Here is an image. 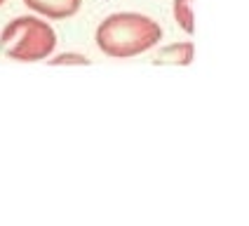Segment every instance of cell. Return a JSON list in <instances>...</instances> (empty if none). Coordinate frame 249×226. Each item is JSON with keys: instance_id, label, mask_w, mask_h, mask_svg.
Instances as JSON below:
<instances>
[{"instance_id": "cell-1", "label": "cell", "mask_w": 249, "mask_h": 226, "mask_svg": "<svg viewBox=\"0 0 249 226\" xmlns=\"http://www.w3.org/2000/svg\"><path fill=\"white\" fill-rule=\"evenodd\" d=\"M162 40V26L139 12H113L94 31L99 52L111 59H132Z\"/></svg>"}, {"instance_id": "cell-2", "label": "cell", "mask_w": 249, "mask_h": 226, "mask_svg": "<svg viewBox=\"0 0 249 226\" xmlns=\"http://www.w3.org/2000/svg\"><path fill=\"white\" fill-rule=\"evenodd\" d=\"M56 47V33L36 14L14 17L0 33V52L12 61H45Z\"/></svg>"}, {"instance_id": "cell-3", "label": "cell", "mask_w": 249, "mask_h": 226, "mask_svg": "<svg viewBox=\"0 0 249 226\" xmlns=\"http://www.w3.org/2000/svg\"><path fill=\"white\" fill-rule=\"evenodd\" d=\"M24 5L45 19H69L80 12L83 0H24Z\"/></svg>"}, {"instance_id": "cell-4", "label": "cell", "mask_w": 249, "mask_h": 226, "mask_svg": "<svg viewBox=\"0 0 249 226\" xmlns=\"http://www.w3.org/2000/svg\"><path fill=\"white\" fill-rule=\"evenodd\" d=\"M193 59H195L193 40H181L160 47L155 59H153V64L155 66H191Z\"/></svg>"}, {"instance_id": "cell-5", "label": "cell", "mask_w": 249, "mask_h": 226, "mask_svg": "<svg viewBox=\"0 0 249 226\" xmlns=\"http://www.w3.org/2000/svg\"><path fill=\"white\" fill-rule=\"evenodd\" d=\"M172 14L177 19L183 33L193 36L195 33V19H193V0H174L172 2Z\"/></svg>"}, {"instance_id": "cell-6", "label": "cell", "mask_w": 249, "mask_h": 226, "mask_svg": "<svg viewBox=\"0 0 249 226\" xmlns=\"http://www.w3.org/2000/svg\"><path fill=\"white\" fill-rule=\"evenodd\" d=\"M50 66H89L92 59H87L85 55L80 52H61V55H54V56H47L45 59Z\"/></svg>"}, {"instance_id": "cell-7", "label": "cell", "mask_w": 249, "mask_h": 226, "mask_svg": "<svg viewBox=\"0 0 249 226\" xmlns=\"http://www.w3.org/2000/svg\"><path fill=\"white\" fill-rule=\"evenodd\" d=\"M2 2H5V0H0V5H2Z\"/></svg>"}]
</instances>
